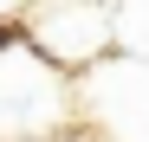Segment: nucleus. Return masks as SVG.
I'll use <instances>...</instances> for the list:
<instances>
[{
	"instance_id": "f257e3e1",
	"label": "nucleus",
	"mask_w": 149,
	"mask_h": 142,
	"mask_svg": "<svg viewBox=\"0 0 149 142\" xmlns=\"http://www.w3.org/2000/svg\"><path fill=\"white\" fill-rule=\"evenodd\" d=\"M7 45H19V32L7 26V19H0V52H7Z\"/></svg>"
}]
</instances>
